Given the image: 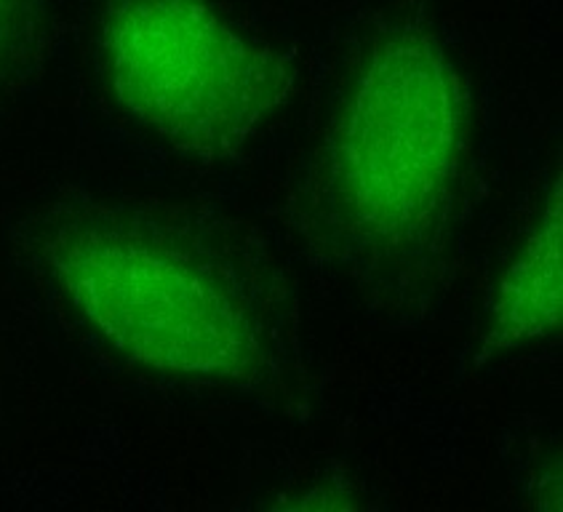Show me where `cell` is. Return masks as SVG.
Listing matches in <instances>:
<instances>
[{
	"mask_svg": "<svg viewBox=\"0 0 563 512\" xmlns=\"http://www.w3.org/2000/svg\"><path fill=\"white\" fill-rule=\"evenodd\" d=\"M46 265L70 304L134 364L192 379H252L262 345L222 280L174 246L108 224L52 235Z\"/></svg>",
	"mask_w": 563,
	"mask_h": 512,
	"instance_id": "cell-1",
	"label": "cell"
},
{
	"mask_svg": "<svg viewBox=\"0 0 563 512\" xmlns=\"http://www.w3.org/2000/svg\"><path fill=\"white\" fill-rule=\"evenodd\" d=\"M102 56L118 104L140 126L209 158L246 145L291 86L284 59L209 0H115Z\"/></svg>",
	"mask_w": 563,
	"mask_h": 512,
	"instance_id": "cell-2",
	"label": "cell"
},
{
	"mask_svg": "<svg viewBox=\"0 0 563 512\" xmlns=\"http://www.w3.org/2000/svg\"><path fill=\"white\" fill-rule=\"evenodd\" d=\"M465 86L430 35L390 37L342 112L334 187L368 238L406 246L446 214L465 147Z\"/></svg>",
	"mask_w": 563,
	"mask_h": 512,
	"instance_id": "cell-3",
	"label": "cell"
},
{
	"mask_svg": "<svg viewBox=\"0 0 563 512\" xmlns=\"http://www.w3.org/2000/svg\"><path fill=\"white\" fill-rule=\"evenodd\" d=\"M561 179L550 192L540 227L529 235L499 286L489 347H516L545 340L561 329L563 291Z\"/></svg>",
	"mask_w": 563,
	"mask_h": 512,
	"instance_id": "cell-4",
	"label": "cell"
},
{
	"mask_svg": "<svg viewBox=\"0 0 563 512\" xmlns=\"http://www.w3.org/2000/svg\"><path fill=\"white\" fill-rule=\"evenodd\" d=\"M33 0H0V73L24 43Z\"/></svg>",
	"mask_w": 563,
	"mask_h": 512,
	"instance_id": "cell-5",
	"label": "cell"
}]
</instances>
